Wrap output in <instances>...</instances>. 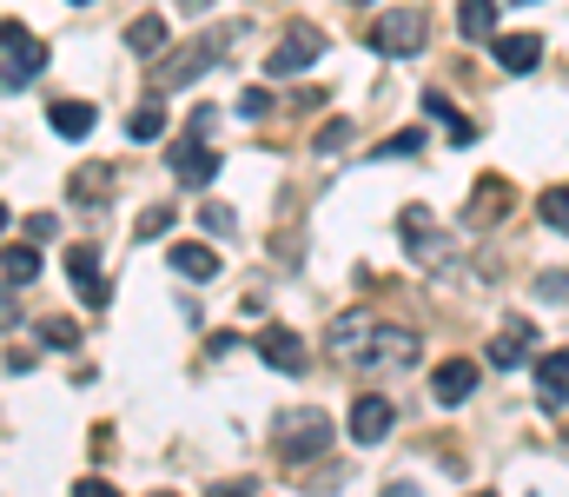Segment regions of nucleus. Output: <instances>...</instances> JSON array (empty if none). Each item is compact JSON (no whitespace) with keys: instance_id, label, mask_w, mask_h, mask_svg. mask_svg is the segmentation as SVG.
<instances>
[{"instance_id":"nucleus-23","label":"nucleus","mask_w":569,"mask_h":497,"mask_svg":"<svg viewBox=\"0 0 569 497\" xmlns=\"http://www.w3.org/2000/svg\"><path fill=\"white\" fill-rule=\"evenodd\" d=\"M127 47H133L140 60H152V53L166 47V20H159V13H140V20L127 27Z\"/></svg>"},{"instance_id":"nucleus-40","label":"nucleus","mask_w":569,"mask_h":497,"mask_svg":"<svg viewBox=\"0 0 569 497\" xmlns=\"http://www.w3.org/2000/svg\"><path fill=\"white\" fill-rule=\"evenodd\" d=\"M73 7H87V0H73Z\"/></svg>"},{"instance_id":"nucleus-5","label":"nucleus","mask_w":569,"mask_h":497,"mask_svg":"<svg viewBox=\"0 0 569 497\" xmlns=\"http://www.w3.org/2000/svg\"><path fill=\"white\" fill-rule=\"evenodd\" d=\"M47 73V40H33L20 20H0V87H27Z\"/></svg>"},{"instance_id":"nucleus-4","label":"nucleus","mask_w":569,"mask_h":497,"mask_svg":"<svg viewBox=\"0 0 569 497\" xmlns=\"http://www.w3.org/2000/svg\"><path fill=\"white\" fill-rule=\"evenodd\" d=\"M331 451V418L318 411V405H305V411H291L279 425V458L298 471V465H311V458H325Z\"/></svg>"},{"instance_id":"nucleus-38","label":"nucleus","mask_w":569,"mask_h":497,"mask_svg":"<svg viewBox=\"0 0 569 497\" xmlns=\"http://www.w3.org/2000/svg\"><path fill=\"white\" fill-rule=\"evenodd\" d=\"M510 7H530V0H510Z\"/></svg>"},{"instance_id":"nucleus-25","label":"nucleus","mask_w":569,"mask_h":497,"mask_svg":"<svg viewBox=\"0 0 569 497\" xmlns=\"http://www.w3.org/2000/svg\"><path fill=\"white\" fill-rule=\"evenodd\" d=\"M537 212H543V226H550V232H563V239H569V179H563V186H550V192L537 199Z\"/></svg>"},{"instance_id":"nucleus-2","label":"nucleus","mask_w":569,"mask_h":497,"mask_svg":"<svg viewBox=\"0 0 569 497\" xmlns=\"http://www.w3.org/2000/svg\"><path fill=\"white\" fill-rule=\"evenodd\" d=\"M232 40H239V20H219V27H206L192 47H179V53H166L159 60V73H152V93H179V87H192L212 60H226L232 53Z\"/></svg>"},{"instance_id":"nucleus-21","label":"nucleus","mask_w":569,"mask_h":497,"mask_svg":"<svg viewBox=\"0 0 569 497\" xmlns=\"http://www.w3.org/2000/svg\"><path fill=\"white\" fill-rule=\"evenodd\" d=\"M159 133H166V113H159V100H146V107H133V113H127V140H133V147H152Z\"/></svg>"},{"instance_id":"nucleus-9","label":"nucleus","mask_w":569,"mask_h":497,"mask_svg":"<svg viewBox=\"0 0 569 497\" xmlns=\"http://www.w3.org/2000/svg\"><path fill=\"white\" fill-rule=\"evenodd\" d=\"M252 345H259V358H266L272 371H284V378H298V371H305V358H311V351H305V338H298L291 326H266Z\"/></svg>"},{"instance_id":"nucleus-26","label":"nucleus","mask_w":569,"mask_h":497,"mask_svg":"<svg viewBox=\"0 0 569 497\" xmlns=\"http://www.w3.org/2000/svg\"><path fill=\"white\" fill-rule=\"evenodd\" d=\"M40 338H47V345H53V351H73V345H80V326H73V319H60V312H53V319H40Z\"/></svg>"},{"instance_id":"nucleus-1","label":"nucleus","mask_w":569,"mask_h":497,"mask_svg":"<svg viewBox=\"0 0 569 497\" xmlns=\"http://www.w3.org/2000/svg\"><path fill=\"white\" fill-rule=\"evenodd\" d=\"M331 358H345L358 371H405V365H418V338L405 326H378V319L351 312L331 326Z\"/></svg>"},{"instance_id":"nucleus-37","label":"nucleus","mask_w":569,"mask_h":497,"mask_svg":"<svg viewBox=\"0 0 569 497\" xmlns=\"http://www.w3.org/2000/svg\"><path fill=\"white\" fill-rule=\"evenodd\" d=\"M0 226H7V206H0Z\"/></svg>"},{"instance_id":"nucleus-27","label":"nucleus","mask_w":569,"mask_h":497,"mask_svg":"<svg viewBox=\"0 0 569 497\" xmlns=\"http://www.w3.org/2000/svg\"><path fill=\"white\" fill-rule=\"evenodd\" d=\"M199 226H206V232H219V239H232V232H239V219H232V206H219V199H212V206L199 212Z\"/></svg>"},{"instance_id":"nucleus-11","label":"nucleus","mask_w":569,"mask_h":497,"mask_svg":"<svg viewBox=\"0 0 569 497\" xmlns=\"http://www.w3.org/2000/svg\"><path fill=\"white\" fill-rule=\"evenodd\" d=\"M530 358H537V326H530V319H510V326L490 338V365L517 371V365H530Z\"/></svg>"},{"instance_id":"nucleus-17","label":"nucleus","mask_w":569,"mask_h":497,"mask_svg":"<svg viewBox=\"0 0 569 497\" xmlns=\"http://www.w3.org/2000/svg\"><path fill=\"white\" fill-rule=\"evenodd\" d=\"M172 272H186V279H219V252L199 246V239H179V246H172Z\"/></svg>"},{"instance_id":"nucleus-14","label":"nucleus","mask_w":569,"mask_h":497,"mask_svg":"<svg viewBox=\"0 0 569 497\" xmlns=\"http://www.w3.org/2000/svg\"><path fill=\"white\" fill-rule=\"evenodd\" d=\"M47 127H53L60 140H87V133L100 127V113H93V100H53V107H47Z\"/></svg>"},{"instance_id":"nucleus-19","label":"nucleus","mask_w":569,"mask_h":497,"mask_svg":"<svg viewBox=\"0 0 569 497\" xmlns=\"http://www.w3.org/2000/svg\"><path fill=\"white\" fill-rule=\"evenodd\" d=\"M107 192H113V172H107V166H93V172L80 166V172L67 179V199H73V206H107Z\"/></svg>"},{"instance_id":"nucleus-10","label":"nucleus","mask_w":569,"mask_h":497,"mask_svg":"<svg viewBox=\"0 0 569 497\" xmlns=\"http://www.w3.org/2000/svg\"><path fill=\"white\" fill-rule=\"evenodd\" d=\"M530 365H537V405H543V411H563L569 405V345L530 358Z\"/></svg>"},{"instance_id":"nucleus-30","label":"nucleus","mask_w":569,"mask_h":497,"mask_svg":"<svg viewBox=\"0 0 569 497\" xmlns=\"http://www.w3.org/2000/svg\"><path fill=\"white\" fill-rule=\"evenodd\" d=\"M345 140H351V120H331V127L318 133V153H345Z\"/></svg>"},{"instance_id":"nucleus-18","label":"nucleus","mask_w":569,"mask_h":497,"mask_svg":"<svg viewBox=\"0 0 569 497\" xmlns=\"http://www.w3.org/2000/svg\"><path fill=\"white\" fill-rule=\"evenodd\" d=\"M0 279H7V286H33V279H40V246H33V239L7 246V252H0Z\"/></svg>"},{"instance_id":"nucleus-41","label":"nucleus","mask_w":569,"mask_h":497,"mask_svg":"<svg viewBox=\"0 0 569 497\" xmlns=\"http://www.w3.org/2000/svg\"><path fill=\"white\" fill-rule=\"evenodd\" d=\"M358 7H371V0H358Z\"/></svg>"},{"instance_id":"nucleus-7","label":"nucleus","mask_w":569,"mask_h":497,"mask_svg":"<svg viewBox=\"0 0 569 497\" xmlns=\"http://www.w3.org/2000/svg\"><path fill=\"white\" fill-rule=\"evenodd\" d=\"M391 425H398V405L385 391H358L351 398V445H385Z\"/></svg>"},{"instance_id":"nucleus-35","label":"nucleus","mask_w":569,"mask_h":497,"mask_svg":"<svg viewBox=\"0 0 569 497\" xmlns=\"http://www.w3.org/2000/svg\"><path fill=\"white\" fill-rule=\"evenodd\" d=\"M13 326V286H0V331Z\"/></svg>"},{"instance_id":"nucleus-16","label":"nucleus","mask_w":569,"mask_h":497,"mask_svg":"<svg viewBox=\"0 0 569 497\" xmlns=\"http://www.w3.org/2000/svg\"><path fill=\"white\" fill-rule=\"evenodd\" d=\"M503 206H510V179L483 172V179H477V199H470V212H463V219H470V226H483V219H497Z\"/></svg>"},{"instance_id":"nucleus-34","label":"nucleus","mask_w":569,"mask_h":497,"mask_svg":"<svg viewBox=\"0 0 569 497\" xmlns=\"http://www.w3.org/2000/svg\"><path fill=\"white\" fill-rule=\"evenodd\" d=\"M537 292H543V299H563L569 279H563V272H543V279H537Z\"/></svg>"},{"instance_id":"nucleus-6","label":"nucleus","mask_w":569,"mask_h":497,"mask_svg":"<svg viewBox=\"0 0 569 497\" xmlns=\"http://www.w3.org/2000/svg\"><path fill=\"white\" fill-rule=\"evenodd\" d=\"M398 239H405V252H411L418 266H443V259H450V239L437 232V212H430V206H405Z\"/></svg>"},{"instance_id":"nucleus-13","label":"nucleus","mask_w":569,"mask_h":497,"mask_svg":"<svg viewBox=\"0 0 569 497\" xmlns=\"http://www.w3.org/2000/svg\"><path fill=\"white\" fill-rule=\"evenodd\" d=\"M67 272H73V292H80V299H87V306L100 312V306H107V279H100V252H93V246H73V252H67Z\"/></svg>"},{"instance_id":"nucleus-28","label":"nucleus","mask_w":569,"mask_h":497,"mask_svg":"<svg viewBox=\"0 0 569 497\" xmlns=\"http://www.w3.org/2000/svg\"><path fill=\"white\" fill-rule=\"evenodd\" d=\"M266 113H272V93L266 87H246L239 93V120H266Z\"/></svg>"},{"instance_id":"nucleus-39","label":"nucleus","mask_w":569,"mask_h":497,"mask_svg":"<svg viewBox=\"0 0 569 497\" xmlns=\"http://www.w3.org/2000/svg\"><path fill=\"white\" fill-rule=\"evenodd\" d=\"M152 497H172V491H152Z\"/></svg>"},{"instance_id":"nucleus-29","label":"nucleus","mask_w":569,"mask_h":497,"mask_svg":"<svg viewBox=\"0 0 569 497\" xmlns=\"http://www.w3.org/2000/svg\"><path fill=\"white\" fill-rule=\"evenodd\" d=\"M166 226H172V206H146L140 212V239H159Z\"/></svg>"},{"instance_id":"nucleus-36","label":"nucleus","mask_w":569,"mask_h":497,"mask_svg":"<svg viewBox=\"0 0 569 497\" xmlns=\"http://www.w3.org/2000/svg\"><path fill=\"white\" fill-rule=\"evenodd\" d=\"M385 497H418V485H411V478H391V485H385Z\"/></svg>"},{"instance_id":"nucleus-32","label":"nucleus","mask_w":569,"mask_h":497,"mask_svg":"<svg viewBox=\"0 0 569 497\" xmlns=\"http://www.w3.org/2000/svg\"><path fill=\"white\" fill-rule=\"evenodd\" d=\"M27 232H33V246H40V239H53V232H60V219H53V212H33V219H27Z\"/></svg>"},{"instance_id":"nucleus-20","label":"nucleus","mask_w":569,"mask_h":497,"mask_svg":"<svg viewBox=\"0 0 569 497\" xmlns=\"http://www.w3.org/2000/svg\"><path fill=\"white\" fill-rule=\"evenodd\" d=\"M425 113H430V120H443L450 147H477V127H470V120H463V113H457V107H450L443 93H425Z\"/></svg>"},{"instance_id":"nucleus-33","label":"nucleus","mask_w":569,"mask_h":497,"mask_svg":"<svg viewBox=\"0 0 569 497\" xmlns=\"http://www.w3.org/2000/svg\"><path fill=\"white\" fill-rule=\"evenodd\" d=\"M73 497H120V491H113L107 478H80V485H73Z\"/></svg>"},{"instance_id":"nucleus-15","label":"nucleus","mask_w":569,"mask_h":497,"mask_svg":"<svg viewBox=\"0 0 569 497\" xmlns=\"http://www.w3.org/2000/svg\"><path fill=\"white\" fill-rule=\"evenodd\" d=\"M537 60H543V40L537 33H503L497 40V67L503 73H537Z\"/></svg>"},{"instance_id":"nucleus-22","label":"nucleus","mask_w":569,"mask_h":497,"mask_svg":"<svg viewBox=\"0 0 569 497\" xmlns=\"http://www.w3.org/2000/svg\"><path fill=\"white\" fill-rule=\"evenodd\" d=\"M457 27H463L470 40H490V33H497V0H463V7H457Z\"/></svg>"},{"instance_id":"nucleus-8","label":"nucleus","mask_w":569,"mask_h":497,"mask_svg":"<svg viewBox=\"0 0 569 497\" xmlns=\"http://www.w3.org/2000/svg\"><path fill=\"white\" fill-rule=\"evenodd\" d=\"M318 53H325V33H318V27H291L279 47H272L266 73H272V80H291V73H305V67H311Z\"/></svg>"},{"instance_id":"nucleus-3","label":"nucleus","mask_w":569,"mask_h":497,"mask_svg":"<svg viewBox=\"0 0 569 497\" xmlns=\"http://www.w3.org/2000/svg\"><path fill=\"white\" fill-rule=\"evenodd\" d=\"M425 40H430L425 7H391V13L371 20V47H378L385 60H411V53H425Z\"/></svg>"},{"instance_id":"nucleus-24","label":"nucleus","mask_w":569,"mask_h":497,"mask_svg":"<svg viewBox=\"0 0 569 497\" xmlns=\"http://www.w3.org/2000/svg\"><path fill=\"white\" fill-rule=\"evenodd\" d=\"M418 153H425V133L418 127H405V133H391V140L371 147V160H418Z\"/></svg>"},{"instance_id":"nucleus-12","label":"nucleus","mask_w":569,"mask_h":497,"mask_svg":"<svg viewBox=\"0 0 569 497\" xmlns=\"http://www.w3.org/2000/svg\"><path fill=\"white\" fill-rule=\"evenodd\" d=\"M477 391V358H443L437 371H430V398L437 405H463Z\"/></svg>"},{"instance_id":"nucleus-31","label":"nucleus","mask_w":569,"mask_h":497,"mask_svg":"<svg viewBox=\"0 0 569 497\" xmlns=\"http://www.w3.org/2000/svg\"><path fill=\"white\" fill-rule=\"evenodd\" d=\"M206 497H259V485L252 478H226V485H212Z\"/></svg>"}]
</instances>
